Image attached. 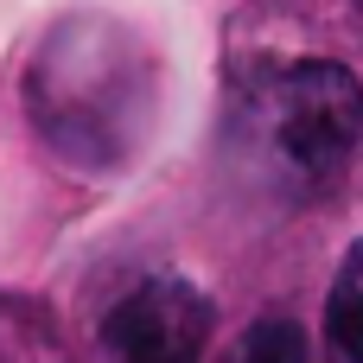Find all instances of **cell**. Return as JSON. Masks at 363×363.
Segmentation results:
<instances>
[{
	"instance_id": "7a4b0ae2",
	"label": "cell",
	"mask_w": 363,
	"mask_h": 363,
	"mask_svg": "<svg viewBox=\"0 0 363 363\" xmlns=\"http://www.w3.org/2000/svg\"><path fill=\"white\" fill-rule=\"evenodd\" d=\"M108 38L115 26H102L96 45H70V26H64L38 51L32 115L64 160H89V166L121 160V147L134 140V128H121V108L134 115L147 108V64L134 51H115Z\"/></svg>"
},
{
	"instance_id": "6da1fadb",
	"label": "cell",
	"mask_w": 363,
	"mask_h": 363,
	"mask_svg": "<svg viewBox=\"0 0 363 363\" xmlns=\"http://www.w3.org/2000/svg\"><path fill=\"white\" fill-rule=\"evenodd\" d=\"M357 134H363V83L332 57L274 64L236 115V153L255 166L262 185H274L287 198L338 179Z\"/></svg>"
},
{
	"instance_id": "3957f363",
	"label": "cell",
	"mask_w": 363,
	"mask_h": 363,
	"mask_svg": "<svg viewBox=\"0 0 363 363\" xmlns=\"http://www.w3.org/2000/svg\"><path fill=\"white\" fill-rule=\"evenodd\" d=\"M204 345H211V300L179 274L128 287L96 332L102 363H204Z\"/></svg>"
},
{
	"instance_id": "5b68a950",
	"label": "cell",
	"mask_w": 363,
	"mask_h": 363,
	"mask_svg": "<svg viewBox=\"0 0 363 363\" xmlns=\"http://www.w3.org/2000/svg\"><path fill=\"white\" fill-rule=\"evenodd\" d=\"M230 363H313V345H306V325L300 319H255L236 345Z\"/></svg>"
},
{
	"instance_id": "277c9868",
	"label": "cell",
	"mask_w": 363,
	"mask_h": 363,
	"mask_svg": "<svg viewBox=\"0 0 363 363\" xmlns=\"http://www.w3.org/2000/svg\"><path fill=\"white\" fill-rule=\"evenodd\" d=\"M325 351L332 363H363V242L345 255L325 300Z\"/></svg>"
}]
</instances>
